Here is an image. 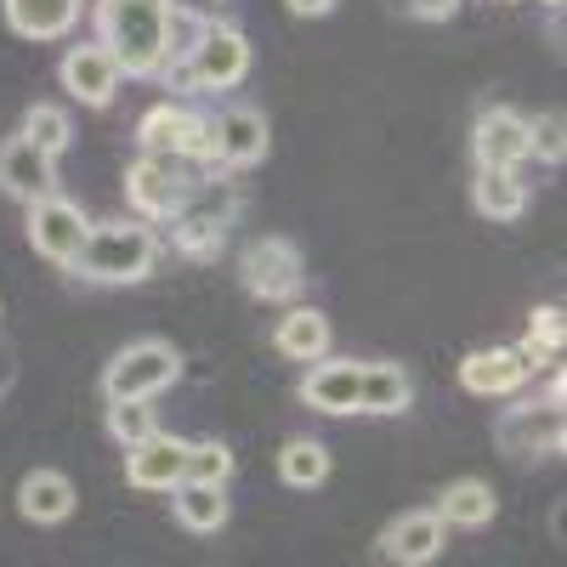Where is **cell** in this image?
I'll use <instances>...</instances> for the list:
<instances>
[{
  "label": "cell",
  "mask_w": 567,
  "mask_h": 567,
  "mask_svg": "<svg viewBox=\"0 0 567 567\" xmlns=\"http://www.w3.org/2000/svg\"><path fill=\"white\" fill-rule=\"evenodd\" d=\"M97 40L114 52L120 74L148 80L165 69V7L159 0H97Z\"/></svg>",
  "instance_id": "6da1fadb"
},
{
  "label": "cell",
  "mask_w": 567,
  "mask_h": 567,
  "mask_svg": "<svg viewBox=\"0 0 567 567\" xmlns=\"http://www.w3.org/2000/svg\"><path fill=\"white\" fill-rule=\"evenodd\" d=\"M159 261V239H154V227H136V221H103V227H91L85 233V245L74 256L69 272L91 278V284H136V278H148Z\"/></svg>",
  "instance_id": "7a4b0ae2"
},
{
  "label": "cell",
  "mask_w": 567,
  "mask_h": 567,
  "mask_svg": "<svg viewBox=\"0 0 567 567\" xmlns=\"http://www.w3.org/2000/svg\"><path fill=\"white\" fill-rule=\"evenodd\" d=\"M187 194H194V182H187V159L182 154H142L125 176V199L136 205V216L148 221H171Z\"/></svg>",
  "instance_id": "3957f363"
},
{
  "label": "cell",
  "mask_w": 567,
  "mask_h": 567,
  "mask_svg": "<svg viewBox=\"0 0 567 567\" xmlns=\"http://www.w3.org/2000/svg\"><path fill=\"white\" fill-rule=\"evenodd\" d=\"M176 374H182V352L171 341H136V347H125L109 363L103 392H109V403H120V398H154V392H165L176 381Z\"/></svg>",
  "instance_id": "277c9868"
},
{
  "label": "cell",
  "mask_w": 567,
  "mask_h": 567,
  "mask_svg": "<svg viewBox=\"0 0 567 567\" xmlns=\"http://www.w3.org/2000/svg\"><path fill=\"white\" fill-rule=\"evenodd\" d=\"M182 63H187V74H194L199 91H227V85H239L250 74V40H245V29L210 18L199 45H194V58H182Z\"/></svg>",
  "instance_id": "5b68a950"
},
{
  "label": "cell",
  "mask_w": 567,
  "mask_h": 567,
  "mask_svg": "<svg viewBox=\"0 0 567 567\" xmlns=\"http://www.w3.org/2000/svg\"><path fill=\"white\" fill-rule=\"evenodd\" d=\"M239 284H245L256 301H290L301 284H307L301 250H296L290 239H256V245L239 256Z\"/></svg>",
  "instance_id": "8992f818"
},
{
  "label": "cell",
  "mask_w": 567,
  "mask_h": 567,
  "mask_svg": "<svg viewBox=\"0 0 567 567\" xmlns=\"http://www.w3.org/2000/svg\"><path fill=\"white\" fill-rule=\"evenodd\" d=\"M85 233H91L85 210H80L74 199H63V194H45V199L29 205V245H34L45 261L74 267V256H80V245H85Z\"/></svg>",
  "instance_id": "52a82bcc"
},
{
  "label": "cell",
  "mask_w": 567,
  "mask_h": 567,
  "mask_svg": "<svg viewBox=\"0 0 567 567\" xmlns=\"http://www.w3.org/2000/svg\"><path fill=\"white\" fill-rule=\"evenodd\" d=\"M567 443V414L556 398L545 403H528V409H511L499 420V449L516 454V460H539V454H561Z\"/></svg>",
  "instance_id": "ba28073f"
},
{
  "label": "cell",
  "mask_w": 567,
  "mask_h": 567,
  "mask_svg": "<svg viewBox=\"0 0 567 567\" xmlns=\"http://www.w3.org/2000/svg\"><path fill=\"white\" fill-rule=\"evenodd\" d=\"M210 131H216L210 165H221V171H245L267 154V114L250 109V103H233V109L210 114Z\"/></svg>",
  "instance_id": "9c48e42d"
},
{
  "label": "cell",
  "mask_w": 567,
  "mask_h": 567,
  "mask_svg": "<svg viewBox=\"0 0 567 567\" xmlns=\"http://www.w3.org/2000/svg\"><path fill=\"white\" fill-rule=\"evenodd\" d=\"M0 194H12L23 205L58 194V159L40 154L29 136H7L0 142Z\"/></svg>",
  "instance_id": "30bf717a"
},
{
  "label": "cell",
  "mask_w": 567,
  "mask_h": 567,
  "mask_svg": "<svg viewBox=\"0 0 567 567\" xmlns=\"http://www.w3.org/2000/svg\"><path fill=\"white\" fill-rule=\"evenodd\" d=\"M471 154H477V165L516 171L523 159H534V148H528V120L516 114V109H483L477 131H471Z\"/></svg>",
  "instance_id": "8fae6325"
},
{
  "label": "cell",
  "mask_w": 567,
  "mask_h": 567,
  "mask_svg": "<svg viewBox=\"0 0 567 567\" xmlns=\"http://www.w3.org/2000/svg\"><path fill=\"white\" fill-rule=\"evenodd\" d=\"M63 91L74 103L85 109H109L114 103V91H120V63L114 52L97 40V45H74V52L63 58Z\"/></svg>",
  "instance_id": "7c38bea8"
},
{
  "label": "cell",
  "mask_w": 567,
  "mask_h": 567,
  "mask_svg": "<svg viewBox=\"0 0 567 567\" xmlns=\"http://www.w3.org/2000/svg\"><path fill=\"white\" fill-rule=\"evenodd\" d=\"M182 477H187V443L182 437L154 432V437L125 449V483L131 488H176Z\"/></svg>",
  "instance_id": "4fadbf2b"
},
{
  "label": "cell",
  "mask_w": 567,
  "mask_h": 567,
  "mask_svg": "<svg viewBox=\"0 0 567 567\" xmlns=\"http://www.w3.org/2000/svg\"><path fill=\"white\" fill-rule=\"evenodd\" d=\"M443 539H449V528H443L437 511H409L381 534V556L403 561V567H420V561H432L443 550Z\"/></svg>",
  "instance_id": "5bb4252c"
},
{
  "label": "cell",
  "mask_w": 567,
  "mask_h": 567,
  "mask_svg": "<svg viewBox=\"0 0 567 567\" xmlns=\"http://www.w3.org/2000/svg\"><path fill=\"white\" fill-rule=\"evenodd\" d=\"M528 381V363L516 358V347H483L460 363V386L477 398H505Z\"/></svg>",
  "instance_id": "9a60e30c"
},
{
  "label": "cell",
  "mask_w": 567,
  "mask_h": 567,
  "mask_svg": "<svg viewBox=\"0 0 567 567\" xmlns=\"http://www.w3.org/2000/svg\"><path fill=\"white\" fill-rule=\"evenodd\" d=\"M358 374L363 363H312L301 374V403L318 414H358Z\"/></svg>",
  "instance_id": "2e32d148"
},
{
  "label": "cell",
  "mask_w": 567,
  "mask_h": 567,
  "mask_svg": "<svg viewBox=\"0 0 567 567\" xmlns=\"http://www.w3.org/2000/svg\"><path fill=\"white\" fill-rule=\"evenodd\" d=\"M85 0H7V23L23 40H58L80 23Z\"/></svg>",
  "instance_id": "e0dca14e"
},
{
  "label": "cell",
  "mask_w": 567,
  "mask_h": 567,
  "mask_svg": "<svg viewBox=\"0 0 567 567\" xmlns=\"http://www.w3.org/2000/svg\"><path fill=\"white\" fill-rule=\"evenodd\" d=\"M414 403V381L403 363H363L358 374V409L363 414H403Z\"/></svg>",
  "instance_id": "ac0fdd59"
},
{
  "label": "cell",
  "mask_w": 567,
  "mask_h": 567,
  "mask_svg": "<svg viewBox=\"0 0 567 567\" xmlns=\"http://www.w3.org/2000/svg\"><path fill=\"white\" fill-rule=\"evenodd\" d=\"M18 511L29 516V523L52 528V523H63V516L74 511V483L63 477V471H29L23 488H18Z\"/></svg>",
  "instance_id": "d6986e66"
},
{
  "label": "cell",
  "mask_w": 567,
  "mask_h": 567,
  "mask_svg": "<svg viewBox=\"0 0 567 567\" xmlns=\"http://www.w3.org/2000/svg\"><path fill=\"white\" fill-rule=\"evenodd\" d=\"M471 199L488 221H516L528 210V182L516 171H494V165H477V182H471Z\"/></svg>",
  "instance_id": "ffe728a7"
},
{
  "label": "cell",
  "mask_w": 567,
  "mask_h": 567,
  "mask_svg": "<svg viewBox=\"0 0 567 567\" xmlns=\"http://www.w3.org/2000/svg\"><path fill=\"white\" fill-rule=\"evenodd\" d=\"M176 523L194 528V534H216L227 523V483H194V477H182L176 483Z\"/></svg>",
  "instance_id": "44dd1931"
},
{
  "label": "cell",
  "mask_w": 567,
  "mask_h": 567,
  "mask_svg": "<svg viewBox=\"0 0 567 567\" xmlns=\"http://www.w3.org/2000/svg\"><path fill=\"white\" fill-rule=\"evenodd\" d=\"M278 352L284 358H296V363H318L323 352H329V318L318 312V307H296L290 318L278 323Z\"/></svg>",
  "instance_id": "7402d4cb"
},
{
  "label": "cell",
  "mask_w": 567,
  "mask_h": 567,
  "mask_svg": "<svg viewBox=\"0 0 567 567\" xmlns=\"http://www.w3.org/2000/svg\"><path fill=\"white\" fill-rule=\"evenodd\" d=\"M437 516H443V528H488L494 523V488L477 477L449 483L437 499Z\"/></svg>",
  "instance_id": "603a6c76"
},
{
  "label": "cell",
  "mask_w": 567,
  "mask_h": 567,
  "mask_svg": "<svg viewBox=\"0 0 567 567\" xmlns=\"http://www.w3.org/2000/svg\"><path fill=\"white\" fill-rule=\"evenodd\" d=\"M278 477L290 488H323L329 483V449L318 437H290L278 454Z\"/></svg>",
  "instance_id": "cb8c5ba5"
},
{
  "label": "cell",
  "mask_w": 567,
  "mask_h": 567,
  "mask_svg": "<svg viewBox=\"0 0 567 567\" xmlns=\"http://www.w3.org/2000/svg\"><path fill=\"white\" fill-rule=\"evenodd\" d=\"M187 114L194 109H182V103H159L142 114L136 125V142H142V154H182V131H187Z\"/></svg>",
  "instance_id": "d4e9b609"
},
{
  "label": "cell",
  "mask_w": 567,
  "mask_h": 567,
  "mask_svg": "<svg viewBox=\"0 0 567 567\" xmlns=\"http://www.w3.org/2000/svg\"><path fill=\"white\" fill-rule=\"evenodd\" d=\"M18 136H29L40 154H52V159H58V154L69 148V142H74V125H69V114H63V109L34 103V109L23 114V131H18Z\"/></svg>",
  "instance_id": "484cf974"
},
{
  "label": "cell",
  "mask_w": 567,
  "mask_h": 567,
  "mask_svg": "<svg viewBox=\"0 0 567 567\" xmlns=\"http://www.w3.org/2000/svg\"><path fill=\"white\" fill-rule=\"evenodd\" d=\"M109 432H114L125 449L142 443V437H154V432H159V420H154L148 398H120V403H109Z\"/></svg>",
  "instance_id": "4316f807"
},
{
  "label": "cell",
  "mask_w": 567,
  "mask_h": 567,
  "mask_svg": "<svg viewBox=\"0 0 567 567\" xmlns=\"http://www.w3.org/2000/svg\"><path fill=\"white\" fill-rule=\"evenodd\" d=\"M205 23H210V18H199V12L165 7V63H182V58H194V45H199Z\"/></svg>",
  "instance_id": "83f0119b"
},
{
  "label": "cell",
  "mask_w": 567,
  "mask_h": 567,
  "mask_svg": "<svg viewBox=\"0 0 567 567\" xmlns=\"http://www.w3.org/2000/svg\"><path fill=\"white\" fill-rule=\"evenodd\" d=\"M187 477L194 483H227L233 477V449L205 437V443H187Z\"/></svg>",
  "instance_id": "f1b7e54d"
},
{
  "label": "cell",
  "mask_w": 567,
  "mask_h": 567,
  "mask_svg": "<svg viewBox=\"0 0 567 567\" xmlns=\"http://www.w3.org/2000/svg\"><path fill=\"white\" fill-rule=\"evenodd\" d=\"M528 148H534L545 165H561V154H567V125H561L556 109L539 114V120H528Z\"/></svg>",
  "instance_id": "f546056e"
},
{
  "label": "cell",
  "mask_w": 567,
  "mask_h": 567,
  "mask_svg": "<svg viewBox=\"0 0 567 567\" xmlns=\"http://www.w3.org/2000/svg\"><path fill=\"white\" fill-rule=\"evenodd\" d=\"M561 336H567V312L561 307H534L528 312V341H539L545 352H556Z\"/></svg>",
  "instance_id": "4dcf8cb0"
},
{
  "label": "cell",
  "mask_w": 567,
  "mask_h": 567,
  "mask_svg": "<svg viewBox=\"0 0 567 567\" xmlns=\"http://www.w3.org/2000/svg\"><path fill=\"white\" fill-rule=\"evenodd\" d=\"M210 154H216L210 114H187V131H182V159H199V165H210Z\"/></svg>",
  "instance_id": "1f68e13d"
},
{
  "label": "cell",
  "mask_w": 567,
  "mask_h": 567,
  "mask_svg": "<svg viewBox=\"0 0 567 567\" xmlns=\"http://www.w3.org/2000/svg\"><path fill=\"white\" fill-rule=\"evenodd\" d=\"M403 7H409L414 18H425V23H443V18L460 12V0H403Z\"/></svg>",
  "instance_id": "d6a6232c"
},
{
  "label": "cell",
  "mask_w": 567,
  "mask_h": 567,
  "mask_svg": "<svg viewBox=\"0 0 567 567\" xmlns=\"http://www.w3.org/2000/svg\"><path fill=\"white\" fill-rule=\"evenodd\" d=\"M284 7H290L296 18H329V12H336V0H284Z\"/></svg>",
  "instance_id": "836d02e7"
},
{
  "label": "cell",
  "mask_w": 567,
  "mask_h": 567,
  "mask_svg": "<svg viewBox=\"0 0 567 567\" xmlns=\"http://www.w3.org/2000/svg\"><path fill=\"white\" fill-rule=\"evenodd\" d=\"M545 7H561V0H545Z\"/></svg>",
  "instance_id": "e575fe53"
},
{
  "label": "cell",
  "mask_w": 567,
  "mask_h": 567,
  "mask_svg": "<svg viewBox=\"0 0 567 567\" xmlns=\"http://www.w3.org/2000/svg\"><path fill=\"white\" fill-rule=\"evenodd\" d=\"M159 7H171V0H159Z\"/></svg>",
  "instance_id": "d590c367"
}]
</instances>
